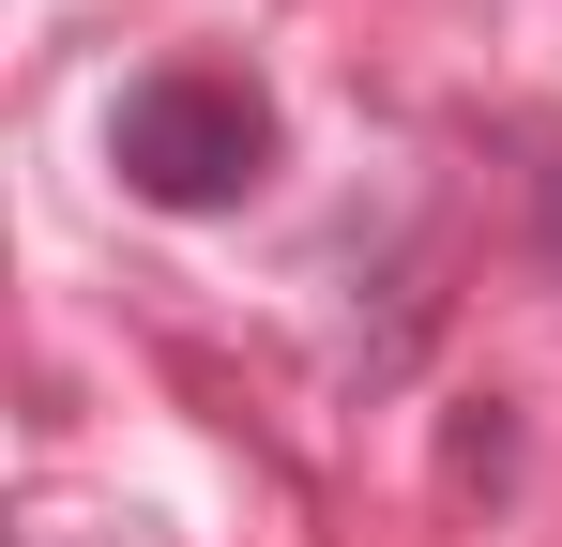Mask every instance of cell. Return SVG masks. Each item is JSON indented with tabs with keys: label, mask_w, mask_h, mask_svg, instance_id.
Instances as JSON below:
<instances>
[{
	"label": "cell",
	"mask_w": 562,
	"mask_h": 547,
	"mask_svg": "<svg viewBox=\"0 0 562 547\" xmlns=\"http://www.w3.org/2000/svg\"><path fill=\"white\" fill-rule=\"evenodd\" d=\"M106 168H122V198H153V213H228V198L274 182V91L244 77V62H153V77L106 107Z\"/></svg>",
	"instance_id": "1"
}]
</instances>
